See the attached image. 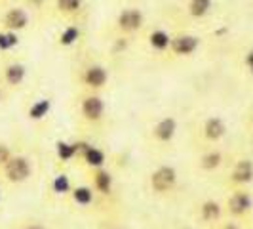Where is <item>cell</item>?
<instances>
[{"mask_svg": "<svg viewBox=\"0 0 253 229\" xmlns=\"http://www.w3.org/2000/svg\"><path fill=\"white\" fill-rule=\"evenodd\" d=\"M179 187V170L173 165H158L154 166L147 178V189L156 199L171 197Z\"/></svg>", "mask_w": 253, "mask_h": 229, "instance_id": "obj_1", "label": "cell"}, {"mask_svg": "<svg viewBox=\"0 0 253 229\" xmlns=\"http://www.w3.org/2000/svg\"><path fill=\"white\" fill-rule=\"evenodd\" d=\"M76 111L86 126H101L107 118V102L99 92H80L76 100Z\"/></svg>", "mask_w": 253, "mask_h": 229, "instance_id": "obj_2", "label": "cell"}, {"mask_svg": "<svg viewBox=\"0 0 253 229\" xmlns=\"http://www.w3.org/2000/svg\"><path fill=\"white\" fill-rule=\"evenodd\" d=\"M33 174H35V161L27 153L15 151L6 166L0 170V179L4 185L19 187V185H25L33 178Z\"/></svg>", "mask_w": 253, "mask_h": 229, "instance_id": "obj_3", "label": "cell"}, {"mask_svg": "<svg viewBox=\"0 0 253 229\" xmlns=\"http://www.w3.org/2000/svg\"><path fill=\"white\" fill-rule=\"evenodd\" d=\"M29 80V67L13 54L0 59V84L6 92H19Z\"/></svg>", "mask_w": 253, "mask_h": 229, "instance_id": "obj_4", "label": "cell"}, {"mask_svg": "<svg viewBox=\"0 0 253 229\" xmlns=\"http://www.w3.org/2000/svg\"><path fill=\"white\" fill-rule=\"evenodd\" d=\"M78 86L80 92H99L103 94V90L109 86V69L99 61H86L78 67Z\"/></svg>", "mask_w": 253, "mask_h": 229, "instance_id": "obj_5", "label": "cell"}, {"mask_svg": "<svg viewBox=\"0 0 253 229\" xmlns=\"http://www.w3.org/2000/svg\"><path fill=\"white\" fill-rule=\"evenodd\" d=\"M147 25V15L137 6H126L114 15L113 31L122 38L137 37Z\"/></svg>", "mask_w": 253, "mask_h": 229, "instance_id": "obj_6", "label": "cell"}, {"mask_svg": "<svg viewBox=\"0 0 253 229\" xmlns=\"http://www.w3.org/2000/svg\"><path fill=\"white\" fill-rule=\"evenodd\" d=\"M31 25H33V12L23 4H10L0 10V29L21 35Z\"/></svg>", "mask_w": 253, "mask_h": 229, "instance_id": "obj_7", "label": "cell"}, {"mask_svg": "<svg viewBox=\"0 0 253 229\" xmlns=\"http://www.w3.org/2000/svg\"><path fill=\"white\" fill-rule=\"evenodd\" d=\"M179 132V120L177 116L173 114H162L158 116L154 122L149 128V138L154 145H160V147H166V145H171L173 140L177 138Z\"/></svg>", "mask_w": 253, "mask_h": 229, "instance_id": "obj_8", "label": "cell"}, {"mask_svg": "<svg viewBox=\"0 0 253 229\" xmlns=\"http://www.w3.org/2000/svg\"><path fill=\"white\" fill-rule=\"evenodd\" d=\"M225 214L232 220H244L252 214L253 210V195L248 191V187H238L228 193L225 201Z\"/></svg>", "mask_w": 253, "mask_h": 229, "instance_id": "obj_9", "label": "cell"}, {"mask_svg": "<svg viewBox=\"0 0 253 229\" xmlns=\"http://www.w3.org/2000/svg\"><path fill=\"white\" fill-rule=\"evenodd\" d=\"M202 40L198 35L190 33V31H177L171 35V44H169V54L175 59H187L196 56V52L200 50Z\"/></svg>", "mask_w": 253, "mask_h": 229, "instance_id": "obj_10", "label": "cell"}, {"mask_svg": "<svg viewBox=\"0 0 253 229\" xmlns=\"http://www.w3.org/2000/svg\"><path fill=\"white\" fill-rule=\"evenodd\" d=\"M196 222L204 226V228H215L219 226L223 220H225V204L221 201H217L213 197H208V199H202L200 203L196 204Z\"/></svg>", "mask_w": 253, "mask_h": 229, "instance_id": "obj_11", "label": "cell"}, {"mask_svg": "<svg viewBox=\"0 0 253 229\" xmlns=\"http://www.w3.org/2000/svg\"><path fill=\"white\" fill-rule=\"evenodd\" d=\"M76 153H78V163L89 170H97V168H105L107 166V153L103 151L99 145H93L88 140H75Z\"/></svg>", "mask_w": 253, "mask_h": 229, "instance_id": "obj_12", "label": "cell"}, {"mask_svg": "<svg viewBox=\"0 0 253 229\" xmlns=\"http://www.w3.org/2000/svg\"><path fill=\"white\" fill-rule=\"evenodd\" d=\"M88 183L91 185V189L95 191L99 201H111L114 193H116V179H114V174L107 166L97 168V170H89Z\"/></svg>", "mask_w": 253, "mask_h": 229, "instance_id": "obj_13", "label": "cell"}, {"mask_svg": "<svg viewBox=\"0 0 253 229\" xmlns=\"http://www.w3.org/2000/svg\"><path fill=\"white\" fill-rule=\"evenodd\" d=\"M227 132H228L227 120H225L223 116H219V114H210V116H206L202 122H200V126H198V134H200V138H202L204 143H208V145H217V143H221V141L225 140Z\"/></svg>", "mask_w": 253, "mask_h": 229, "instance_id": "obj_14", "label": "cell"}, {"mask_svg": "<svg viewBox=\"0 0 253 229\" xmlns=\"http://www.w3.org/2000/svg\"><path fill=\"white\" fill-rule=\"evenodd\" d=\"M253 181V161L250 157H240L234 165L230 166L227 176V183L232 189L248 187Z\"/></svg>", "mask_w": 253, "mask_h": 229, "instance_id": "obj_15", "label": "cell"}, {"mask_svg": "<svg viewBox=\"0 0 253 229\" xmlns=\"http://www.w3.org/2000/svg\"><path fill=\"white\" fill-rule=\"evenodd\" d=\"M67 199L71 201V204H75L76 208H80V210H88V208L99 203L95 191L91 189L89 183H75Z\"/></svg>", "mask_w": 253, "mask_h": 229, "instance_id": "obj_16", "label": "cell"}, {"mask_svg": "<svg viewBox=\"0 0 253 229\" xmlns=\"http://www.w3.org/2000/svg\"><path fill=\"white\" fill-rule=\"evenodd\" d=\"M196 165H198V170L204 172V174H213L225 165V153L221 151L219 147H215V145H210L206 151L200 153Z\"/></svg>", "mask_w": 253, "mask_h": 229, "instance_id": "obj_17", "label": "cell"}, {"mask_svg": "<svg viewBox=\"0 0 253 229\" xmlns=\"http://www.w3.org/2000/svg\"><path fill=\"white\" fill-rule=\"evenodd\" d=\"M171 35L164 27H154L147 35V46L149 50L154 52L156 56H168L169 54V44H171Z\"/></svg>", "mask_w": 253, "mask_h": 229, "instance_id": "obj_18", "label": "cell"}, {"mask_svg": "<svg viewBox=\"0 0 253 229\" xmlns=\"http://www.w3.org/2000/svg\"><path fill=\"white\" fill-rule=\"evenodd\" d=\"M51 8L55 15L67 21H76V17L84 12V0H51Z\"/></svg>", "mask_w": 253, "mask_h": 229, "instance_id": "obj_19", "label": "cell"}, {"mask_svg": "<svg viewBox=\"0 0 253 229\" xmlns=\"http://www.w3.org/2000/svg\"><path fill=\"white\" fill-rule=\"evenodd\" d=\"M213 12V0H185V13L192 21H204Z\"/></svg>", "mask_w": 253, "mask_h": 229, "instance_id": "obj_20", "label": "cell"}, {"mask_svg": "<svg viewBox=\"0 0 253 229\" xmlns=\"http://www.w3.org/2000/svg\"><path fill=\"white\" fill-rule=\"evenodd\" d=\"M51 111V102L48 98H38L35 102H31V105L27 107V116H29V120H33V122H40V120H44Z\"/></svg>", "mask_w": 253, "mask_h": 229, "instance_id": "obj_21", "label": "cell"}, {"mask_svg": "<svg viewBox=\"0 0 253 229\" xmlns=\"http://www.w3.org/2000/svg\"><path fill=\"white\" fill-rule=\"evenodd\" d=\"M73 179L69 178V174H65V172H57L55 176H53V179H51L50 183V189L53 195H57V197H69V193H71V189H73Z\"/></svg>", "mask_w": 253, "mask_h": 229, "instance_id": "obj_22", "label": "cell"}, {"mask_svg": "<svg viewBox=\"0 0 253 229\" xmlns=\"http://www.w3.org/2000/svg\"><path fill=\"white\" fill-rule=\"evenodd\" d=\"M82 35V31H80V27L76 21H69L67 25L61 29V33H59V46H63V48H71V46H75L76 42H78V38Z\"/></svg>", "mask_w": 253, "mask_h": 229, "instance_id": "obj_23", "label": "cell"}, {"mask_svg": "<svg viewBox=\"0 0 253 229\" xmlns=\"http://www.w3.org/2000/svg\"><path fill=\"white\" fill-rule=\"evenodd\" d=\"M55 155H57V161H61L63 165H69L78 159V153H76V143L75 141H57L55 143Z\"/></svg>", "mask_w": 253, "mask_h": 229, "instance_id": "obj_24", "label": "cell"}, {"mask_svg": "<svg viewBox=\"0 0 253 229\" xmlns=\"http://www.w3.org/2000/svg\"><path fill=\"white\" fill-rule=\"evenodd\" d=\"M17 46H19V35L0 29V54L10 56Z\"/></svg>", "mask_w": 253, "mask_h": 229, "instance_id": "obj_25", "label": "cell"}, {"mask_svg": "<svg viewBox=\"0 0 253 229\" xmlns=\"http://www.w3.org/2000/svg\"><path fill=\"white\" fill-rule=\"evenodd\" d=\"M13 147L6 141H0V170L6 166V163L13 157Z\"/></svg>", "mask_w": 253, "mask_h": 229, "instance_id": "obj_26", "label": "cell"}, {"mask_svg": "<svg viewBox=\"0 0 253 229\" xmlns=\"http://www.w3.org/2000/svg\"><path fill=\"white\" fill-rule=\"evenodd\" d=\"M15 229H48V226L44 222L37 220V218H27L23 222H19Z\"/></svg>", "mask_w": 253, "mask_h": 229, "instance_id": "obj_27", "label": "cell"}, {"mask_svg": "<svg viewBox=\"0 0 253 229\" xmlns=\"http://www.w3.org/2000/svg\"><path fill=\"white\" fill-rule=\"evenodd\" d=\"M213 229H242L240 222L238 220H232V218H228V220H223L219 226H215Z\"/></svg>", "mask_w": 253, "mask_h": 229, "instance_id": "obj_28", "label": "cell"}, {"mask_svg": "<svg viewBox=\"0 0 253 229\" xmlns=\"http://www.w3.org/2000/svg\"><path fill=\"white\" fill-rule=\"evenodd\" d=\"M244 67H246V71L253 76V46L244 54Z\"/></svg>", "mask_w": 253, "mask_h": 229, "instance_id": "obj_29", "label": "cell"}, {"mask_svg": "<svg viewBox=\"0 0 253 229\" xmlns=\"http://www.w3.org/2000/svg\"><path fill=\"white\" fill-rule=\"evenodd\" d=\"M6 96H8V92H6V88H4L2 84H0V103L6 100Z\"/></svg>", "mask_w": 253, "mask_h": 229, "instance_id": "obj_30", "label": "cell"}, {"mask_svg": "<svg viewBox=\"0 0 253 229\" xmlns=\"http://www.w3.org/2000/svg\"><path fill=\"white\" fill-rule=\"evenodd\" d=\"M103 229H124V228L118 226V224H111V226H107V228H103Z\"/></svg>", "mask_w": 253, "mask_h": 229, "instance_id": "obj_31", "label": "cell"}, {"mask_svg": "<svg viewBox=\"0 0 253 229\" xmlns=\"http://www.w3.org/2000/svg\"><path fill=\"white\" fill-rule=\"evenodd\" d=\"M175 229H194L192 226H179V228H175Z\"/></svg>", "mask_w": 253, "mask_h": 229, "instance_id": "obj_32", "label": "cell"}, {"mask_svg": "<svg viewBox=\"0 0 253 229\" xmlns=\"http://www.w3.org/2000/svg\"><path fill=\"white\" fill-rule=\"evenodd\" d=\"M250 126L253 128V109H252V113H250Z\"/></svg>", "mask_w": 253, "mask_h": 229, "instance_id": "obj_33", "label": "cell"}, {"mask_svg": "<svg viewBox=\"0 0 253 229\" xmlns=\"http://www.w3.org/2000/svg\"><path fill=\"white\" fill-rule=\"evenodd\" d=\"M2 185H4V183H2V179H0V187H2Z\"/></svg>", "mask_w": 253, "mask_h": 229, "instance_id": "obj_34", "label": "cell"}]
</instances>
